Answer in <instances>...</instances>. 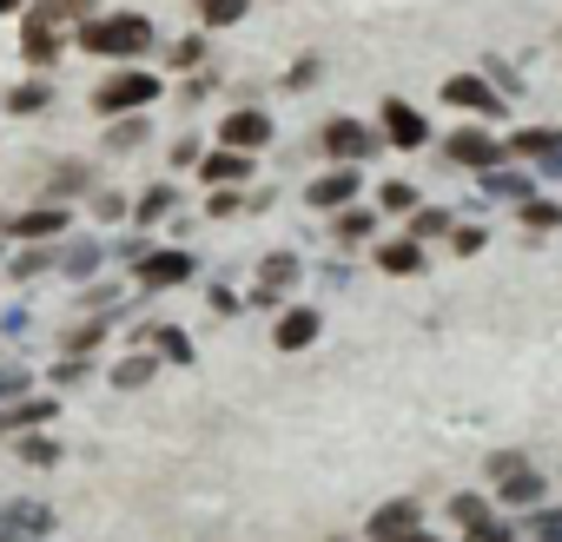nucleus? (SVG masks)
<instances>
[{"label": "nucleus", "instance_id": "obj_1", "mask_svg": "<svg viewBox=\"0 0 562 542\" xmlns=\"http://www.w3.org/2000/svg\"><path fill=\"white\" fill-rule=\"evenodd\" d=\"M80 47L87 54H146L153 47V21L146 14H106V21H87L80 27Z\"/></svg>", "mask_w": 562, "mask_h": 542}, {"label": "nucleus", "instance_id": "obj_2", "mask_svg": "<svg viewBox=\"0 0 562 542\" xmlns=\"http://www.w3.org/2000/svg\"><path fill=\"white\" fill-rule=\"evenodd\" d=\"M153 100H159V80H153V74H120V80H100L93 113H139V106H153Z\"/></svg>", "mask_w": 562, "mask_h": 542}, {"label": "nucleus", "instance_id": "obj_3", "mask_svg": "<svg viewBox=\"0 0 562 542\" xmlns=\"http://www.w3.org/2000/svg\"><path fill=\"white\" fill-rule=\"evenodd\" d=\"M54 509L47 503H0V542H47Z\"/></svg>", "mask_w": 562, "mask_h": 542}, {"label": "nucleus", "instance_id": "obj_4", "mask_svg": "<svg viewBox=\"0 0 562 542\" xmlns=\"http://www.w3.org/2000/svg\"><path fill=\"white\" fill-rule=\"evenodd\" d=\"M186 279H192V258H186V251H146V258H139V285H146V292L186 285Z\"/></svg>", "mask_w": 562, "mask_h": 542}, {"label": "nucleus", "instance_id": "obj_5", "mask_svg": "<svg viewBox=\"0 0 562 542\" xmlns=\"http://www.w3.org/2000/svg\"><path fill=\"white\" fill-rule=\"evenodd\" d=\"M218 139H225L232 153H258V146L271 139V120H265L258 106H238V113H232V120L218 126Z\"/></svg>", "mask_w": 562, "mask_h": 542}, {"label": "nucleus", "instance_id": "obj_6", "mask_svg": "<svg viewBox=\"0 0 562 542\" xmlns=\"http://www.w3.org/2000/svg\"><path fill=\"white\" fill-rule=\"evenodd\" d=\"M292 279H299V258H292V251H271V258L258 264V292H251V298H258V305H278V298L292 292Z\"/></svg>", "mask_w": 562, "mask_h": 542}, {"label": "nucleus", "instance_id": "obj_7", "mask_svg": "<svg viewBox=\"0 0 562 542\" xmlns=\"http://www.w3.org/2000/svg\"><path fill=\"white\" fill-rule=\"evenodd\" d=\"M384 139H391V146H424L430 126H424V113H417L411 100H384Z\"/></svg>", "mask_w": 562, "mask_h": 542}, {"label": "nucleus", "instance_id": "obj_8", "mask_svg": "<svg viewBox=\"0 0 562 542\" xmlns=\"http://www.w3.org/2000/svg\"><path fill=\"white\" fill-rule=\"evenodd\" d=\"M371 146H378V133H364L358 120H331V126H325V153H331V159H345V166H358Z\"/></svg>", "mask_w": 562, "mask_h": 542}, {"label": "nucleus", "instance_id": "obj_9", "mask_svg": "<svg viewBox=\"0 0 562 542\" xmlns=\"http://www.w3.org/2000/svg\"><path fill=\"white\" fill-rule=\"evenodd\" d=\"M443 100H450V106H463V113H503L496 87H483L476 74H457V80H443Z\"/></svg>", "mask_w": 562, "mask_h": 542}, {"label": "nucleus", "instance_id": "obj_10", "mask_svg": "<svg viewBox=\"0 0 562 542\" xmlns=\"http://www.w3.org/2000/svg\"><path fill=\"white\" fill-rule=\"evenodd\" d=\"M417 503H384L378 516H371V542H404V535H417Z\"/></svg>", "mask_w": 562, "mask_h": 542}, {"label": "nucleus", "instance_id": "obj_11", "mask_svg": "<svg viewBox=\"0 0 562 542\" xmlns=\"http://www.w3.org/2000/svg\"><path fill=\"white\" fill-rule=\"evenodd\" d=\"M312 338H318V312H312V305L285 312V318H278V331H271V345H278V351H305Z\"/></svg>", "mask_w": 562, "mask_h": 542}, {"label": "nucleus", "instance_id": "obj_12", "mask_svg": "<svg viewBox=\"0 0 562 542\" xmlns=\"http://www.w3.org/2000/svg\"><path fill=\"white\" fill-rule=\"evenodd\" d=\"M450 159L476 166V172H496V139L490 133H450Z\"/></svg>", "mask_w": 562, "mask_h": 542}, {"label": "nucleus", "instance_id": "obj_13", "mask_svg": "<svg viewBox=\"0 0 562 542\" xmlns=\"http://www.w3.org/2000/svg\"><path fill=\"white\" fill-rule=\"evenodd\" d=\"M351 199H358V172H351V166H338V172L312 179V205H331V212H345Z\"/></svg>", "mask_w": 562, "mask_h": 542}, {"label": "nucleus", "instance_id": "obj_14", "mask_svg": "<svg viewBox=\"0 0 562 542\" xmlns=\"http://www.w3.org/2000/svg\"><path fill=\"white\" fill-rule=\"evenodd\" d=\"M378 264L391 271V279H411V271H424V245L417 238H391V245H378Z\"/></svg>", "mask_w": 562, "mask_h": 542}, {"label": "nucleus", "instance_id": "obj_15", "mask_svg": "<svg viewBox=\"0 0 562 542\" xmlns=\"http://www.w3.org/2000/svg\"><path fill=\"white\" fill-rule=\"evenodd\" d=\"M8 232H14V238H60V232H67V212H60V205H41V212H21Z\"/></svg>", "mask_w": 562, "mask_h": 542}, {"label": "nucleus", "instance_id": "obj_16", "mask_svg": "<svg viewBox=\"0 0 562 542\" xmlns=\"http://www.w3.org/2000/svg\"><path fill=\"white\" fill-rule=\"evenodd\" d=\"M87 14H93V0H41L27 21L34 27H60V21H87Z\"/></svg>", "mask_w": 562, "mask_h": 542}, {"label": "nucleus", "instance_id": "obj_17", "mask_svg": "<svg viewBox=\"0 0 562 542\" xmlns=\"http://www.w3.org/2000/svg\"><path fill=\"white\" fill-rule=\"evenodd\" d=\"M60 404L54 397H34V404H21V410H0V437H8V430H27V424H47Z\"/></svg>", "mask_w": 562, "mask_h": 542}, {"label": "nucleus", "instance_id": "obj_18", "mask_svg": "<svg viewBox=\"0 0 562 542\" xmlns=\"http://www.w3.org/2000/svg\"><path fill=\"white\" fill-rule=\"evenodd\" d=\"M245 172H251L245 153H212V159H205V179H212V185H238Z\"/></svg>", "mask_w": 562, "mask_h": 542}, {"label": "nucleus", "instance_id": "obj_19", "mask_svg": "<svg viewBox=\"0 0 562 542\" xmlns=\"http://www.w3.org/2000/svg\"><path fill=\"white\" fill-rule=\"evenodd\" d=\"M146 345H159V358H172V364H192V338H186L179 325H159V331H146Z\"/></svg>", "mask_w": 562, "mask_h": 542}, {"label": "nucleus", "instance_id": "obj_20", "mask_svg": "<svg viewBox=\"0 0 562 542\" xmlns=\"http://www.w3.org/2000/svg\"><path fill=\"white\" fill-rule=\"evenodd\" d=\"M21 54H27V60H54V54H60V34L27 21V27H21Z\"/></svg>", "mask_w": 562, "mask_h": 542}, {"label": "nucleus", "instance_id": "obj_21", "mask_svg": "<svg viewBox=\"0 0 562 542\" xmlns=\"http://www.w3.org/2000/svg\"><path fill=\"white\" fill-rule=\"evenodd\" d=\"M483 192H490V199H522V205H529V179H522V172H503V166L483 172Z\"/></svg>", "mask_w": 562, "mask_h": 542}, {"label": "nucleus", "instance_id": "obj_22", "mask_svg": "<svg viewBox=\"0 0 562 542\" xmlns=\"http://www.w3.org/2000/svg\"><path fill=\"white\" fill-rule=\"evenodd\" d=\"M509 146H516V153H529V159H549V153L562 146V133H555V126H529V133H516Z\"/></svg>", "mask_w": 562, "mask_h": 542}, {"label": "nucleus", "instance_id": "obj_23", "mask_svg": "<svg viewBox=\"0 0 562 542\" xmlns=\"http://www.w3.org/2000/svg\"><path fill=\"white\" fill-rule=\"evenodd\" d=\"M245 8L251 0H199V21L205 27H232V21H245Z\"/></svg>", "mask_w": 562, "mask_h": 542}, {"label": "nucleus", "instance_id": "obj_24", "mask_svg": "<svg viewBox=\"0 0 562 542\" xmlns=\"http://www.w3.org/2000/svg\"><path fill=\"white\" fill-rule=\"evenodd\" d=\"M496 503H542V476H536V470H522V476H509Z\"/></svg>", "mask_w": 562, "mask_h": 542}, {"label": "nucleus", "instance_id": "obj_25", "mask_svg": "<svg viewBox=\"0 0 562 542\" xmlns=\"http://www.w3.org/2000/svg\"><path fill=\"white\" fill-rule=\"evenodd\" d=\"M522 225H529V232H555V225H562V205H549V199H529V205H522Z\"/></svg>", "mask_w": 562, "mask_h": 542}, {"label": "nucleus", "instance_id": "obj_26", "mask_svg": "<svg viewBox=\"0 0 562 542\" xmlns=\"http://www.w3.org/2000/svg\"><path fill=\"white\" fill-rule=\"evenodd\" d=\"M113 384H120V391H146V384H153V358H126V364L113 371Z\"/></svg>", "mask_w": 562, "mask_h": 542}, {"label": "nucleus", "instance_id": "obj_27", "mask_svg": "<svg viewBox=\"0 0 562 542\" xmlns=\"http://www.w3.org/2000/svg\"><path fill=\"white\" fill-rule=\"evenodd\" d=\"M8 106H14V113H41V106H47V87H41V80H27V87H14V93H8Z\"/></svg>", "mask_w": 562, "mask_h": 542}, {"label": "nucleus", "instance_id": "obj_28", "mask_svg": "<svg viewBox=\"0 0 562 542\" xmlns=\"http://www.w3.org/2000/svg\"><path fill=\"white\" fill-rule=\"evenodd\" d=\"M172 212V185H153L146 199H139V225H153V218H166Z\"/></svg>", "mask_w": 562, "mask_h": 542}, {"label": "nucleus", "instance_id": "obj_29", "mask_svg": "<svg viewBox=\"0 0 562 542\" xmlns=\"http://www.w3.org/2000/svg\"><path fill=\"white\" fill-rule=\"evenodd\" d=\"M338 238H371V212L364 205H345L338 212Z\"/></svg>", "mask_w": 562, "mask_h": 542}, {"label": "nucleus", "instance_id": "obj_30", "mask_svg": "<svg viewBox=\"0 0 562 542\" xmlns=\"http://www.w3.org/2000/svg\"><path fill=\"white\" fill-rule=\"evenodd\" d=\"M450 516H457L463 529H476V522H490V503H483V496H457V503H450Z\"/></svg>", "mask_w": 562, "mask_h": 542}, {"label": "nucleus", "instance_id": "obj_31", "mask_svg": "<svg viewBox=\"0 0 562 542\" xmlns=\"http://www.w3.org/2000/svg\"><path fill=\"white\" fill-rule=\"evenodd\" d=\"M437 232H450V212H437V205H430V212H417V218H411V238H437Z\"/></svg>", "mask_w": 562, "mask_h": 542}, {"label": "nucleus", "instance_id": "obj_32", "mask_svg": "<svg viewBox=\"0 0 562 542\" xmlns=\"http://www.w3.org/2000/svg\"><path fill=\"white\" fill-rule=\"evenodd\" d=\"M384 205H391V212H411V205H417V185H411V179H391V185H384Z\"/></svg>", "mask_w": 562, "mask_h": 542}, {"label": "nucleus", "instance_id": "obj_33", "mask_svg": "<svg viewBox=\"0 0 562 542\" xmlns=\"http://www.w3.org/2000/svg\"><path fill=\"white\" fill-rule=\"evenodd\" d=\"M54 437H21V463H54Z\"/></svg>", "mask_w": 562, "mask_h": 542}, {"label": "nucleus", "instance_id": "obj_34", "mask_svg": "<svg viewBox=\"0 0 562 542\" xmlns=\"http://www.w3.org/2000/svg\"><path fill=\"white\" fill-rule=\"evenodd\" d=\"M522 470H529V463H522L516 450H496V456H490V476H496V483H509V476H522Z\"/></svg>", "mask_w": 562, "mask_h": 542}, {"label": "nucleus", "instance_id": "obj_35", "mask_svg": "<svg viewBox=\"0 0 562 542\" xmlns=\"http://www.w3.org/2000/svg\"><path fill=\"white\" fill-rule=\"evenodd\" d=\"M463 535H470V542H516V529H509V522H496V516H490V522H476V529H463Z\"/></svg>", "mask_w": 562, "mask_h": 542}, {"label": "nucleus", "instance_id": "obj_36", "mask_svg": "<svg viewBox=\"0 0 562 542\" xmlns=\"http://www.w3.org/2000/svg\"><path fill=\"white\" fill-rule=\"evenodd\" d=\"M41 264H47V245H27V251L14 258V271H21V279H34V271H41Z\"/></svg>", "mask_w": 562, "mask_h": 542}, {"label": "nucleus", "instance_id": "obj_37", "mask_svg": "<svg viewBox=\"0 0 562 542\" xmlns=\"http://www.w3.org/2000/svg\"><path fill=\"white\" fill-rule=\"evenodd\" d=\"M93 258H100L93 245H74V251H67V271H74V279H80V271H93Z\"/></svg>", "mask_w": 562, "mask_h": 542}, {"label": "nucleus", "instance_id": "obj_38", "mask_svg": "<svg viewBox=\"0 0 562 542\" xmlns=\"http://www.w3.org/2000/svg\"><path fill=\"white\" fill-rule=\"evenodd\" d=\"M483 238H490V232H483V225H463V232H457V251H463V258H470V251H483Z\"/></svg>", "mask_w": 562, "mask_h": 542}, {"label": "nucleus", "instance_id": "obj_39", "mask_svg": "<svg viewBox=\"0 0 562 542\" xmlns=\"http://www.w3.org/2000/svg\"><path fill=\"white\" fill-rule=\"evenodd\" d=\"M536 542H562V509H555V516H542V522H536Z\"/></svg>", "mask_w": 562, "mask_h": 542}, {"label": "nucleus", "instance_id": "obj_40", "mask_svg": "<svg viewBox=\"0 0 562 542\" xmlns=\"http://www.w3.org/2000/svg\"><path fill=\"white\" fill-rule=\"evenodd\" d=\"M542 166H549V179H562V146H555V153H549Z\"/></svg>", "mask_w": 562, "mask_h": 542}, {"label": "nucleus", "instance_id": "obj_41", "mask_svg": "<svg viewBox=\"0 0 562 542\" xmlns=\"http://www.w3.org/2000/svg\"><path fill=\"white\" fill-rule=\"evenodd\" d=\"M404 542H437V535H424V529H417V535H404Z\"/></svg>", "mask_w": 562, "mask_h": 542}, {"label": "nucleus", "instance_id": "obj_42", "mask_svg": "<svg viewBox=\"0 0 562 542\" xmlns=\"http://www.w3.org/2000/svg\"><path fill=\"white\" fill-rule=\"evenodd\" d=\"M8 8H21V0H0V14H8Z\"/></svg>", "mask_w": 562, "mask_h": 542}]
</instances>
